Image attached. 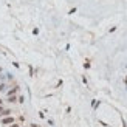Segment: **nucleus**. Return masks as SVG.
<instances>
[{
	"instance_id": "nucleus-1",
	"label": "nucleus",
	"mask_w": 127,
	"mask_h": 127,
	"mask_svg": "<svg viewBox=\"0 0 127 127\" xmlns=\"http://www.w3.org/2000/svg\"><path fill=\"white\" fill-rule=\"evenodd\" d=\"M0 123L3 124V126H9V124L16 123V119L12 118L11 115H9V116H3V118H0Z\"/></svg>"
},
{
	"instance_id": "nucleus-2",
	"label": "nucleus",
	"mask_w": 127,
	"mask_h": 127,
	"mask_svg": "<svg viewBox=\"0 0 127 127\" xmlns=\"http://www.w3.org/2000/svg\"><path fill=\"white\" fill-rule=\"evenodd\" d=\"M17 91H19V85H14L11 90H8V91H6V95H8V96H11V95H16Z\"/></svg>"
},
{
	"instance_id": "nucleus-3",
	"label": "nucleus",
	"mask_w": 127,
	"mask_h": 127,
	"mask_svg": "<svg viewBox=\"0 0 127 127\" xmlns=\"http://www.w3.org/2000/svg\"><path fill=\"white\" fill-rule=\"evenodd\" d=\"M11 110H9V108H5V110H2V112H0V118H3V116H9L11 115Z\"/></svg>"
},
{
	"instance_id": "nucleus-4",
	"label": "nucleus",
	"mask_w": 127,
	"mask_h": 127,
	"mask_svg": "<svg viewBox=\"0 0 127 127\" xmlns=\"http://www.w3.org/2000/svg\"><path fill=\"white\" fill-rule=\"evenodd\" d=\"M8 102H17V96H16V95H11V96H8Z\"/></svg>"
},
{
	"instance_id": "nucleus-5",
	"label": "nucleus",
	"mask_w": 127,
	"mask_h": 127,
	"mask_svg": "<svg viewBox=\"0 0 127 127\" xmlns=\"http://www.w3.org/2000/svg\"><path fill=\"white\" fill-rule=\"evenodd\" d=\"M6 88H8V85H6L5 82H2V84H0V91H3V90H6Z\"/></svg>"
},
{
	"instance_id": "nucleus-6",
	"label": "nucleus",
	"mask_w": 127,
	"mask_h": 127,
	"mask_svg": "<svg viewBox=\"0 0 127 127\" xmlns=\"http://www.w3.org/2000/svg\"><path fill=\"white\" fill-rule=\"evenodd\" d=\"M6 127H20V124H17V123H12V124H9V126H6Z\"/></svg>"
},
{
	"instance_id": "nucleus-7",
	"label": "nucleus",
	"mask_w": 127,
	"mask_h": 127,
	"mask_svg": "<svg viewBox=\"0 0 127 127\" xmlns=\"http://www.w3.org/2000/svg\"><path fill=\"white\" fill-rule=\"evenodd\" d=\"M2 104H3V99H2V98H0V105H2Z\"/></svg>"
},
{
	"instance_id": "nucleus-8",
	"label": "nucleus",
	"mask_w": 127,
	"mask_h": 127,
	"mask_svg": "<svg viewBox=\"0 0 127 127\" xmlns=\"http://www.w3.org/2000/svg\"><path fill=\"white\" fill-rule=\"evenodd\" d=\"M2 110H3V108H2V105H0V112H2Z\"/></svg>"
}]
</instances>
